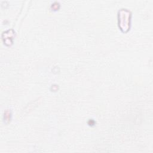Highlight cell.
Wrapping results in <instances>:
<instances>
[{
    "label": "cell",
    "mask_w": 153,
    "mask_h": 153,
    "mask_svg": "<svg viewBox=\"0 0 153 153\" xmlns=\"http://www.w3.org/2000/svg\"><path fill=\"white\" fill-rule=\"evenodd\" d=\"M119 26L121 30L126 32L130 27V12L127 10H122L119 12Z\"/></svg>",
    "instance_id": "cell-1"
}]
</instances>
